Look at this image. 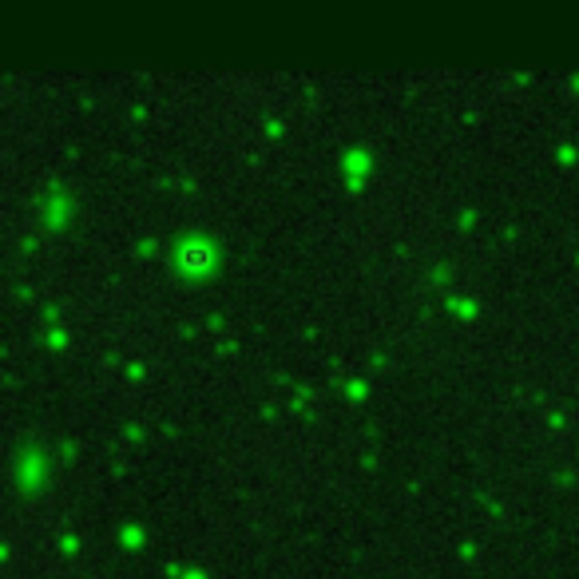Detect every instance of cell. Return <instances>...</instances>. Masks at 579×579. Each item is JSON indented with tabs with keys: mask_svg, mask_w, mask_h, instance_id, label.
I'll return each instance as SVG.
<instances>
[{
	"mask_svg": "<svg viewBox=\"0 0 579 579\" xmlns=\"http://www.w3.org/2000/svg\"><path fill=\"white\" fill-rule=\"evenodd\" d=\"M183 266H186V270H207V266H211V251H207V246H191V251H183Z\"/></svg>",
	"mask_w": 579,
	"mask_h": 579,
	"instance_id": "1",
	"label": "cell"
}]
</instances>
